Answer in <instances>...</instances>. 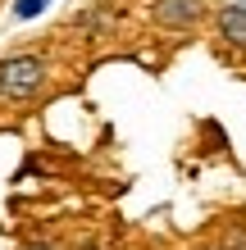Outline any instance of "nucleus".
Returning <instances> with one entry per match:
<instances>
[{"label":"nucleus","mask_w":246,"mask_h":250,"mask_svg":"<svg viewBox=\"0 0 246 250\" xmlns=\"http://www.w3.org/2000/svg\"><path fill=\"white\" fill-rule=\"evenodd\" d=\"M219 37L228 46H242L246 50V5H224L219 14Z\"/></svg>","instance_id":"nucleus-3"},{"label":"nucleus","mask_w":246,"mask_h":250,"mask_svg":"<svg viewBox=\"0 0 246 250\" xmlns=\"http://www.w3.org/2000/svg\"><path fill=\"white\" fill-rule=\"evenodd\" d=\"M155 23L164 27H192L201 14H205V0H155Z\"/></svg>","instance_id":"nucleus-2"},{"label":"nucleus","mask_w":246,"mask_h":250,"mask_svg":"<svg viewBox=\"0 0 246 250\" xmlns=\"http://www.w3.org/2000/svg\"><path fill=\"white\" fill-rule=\"evenodd\" d=\"M46 5H50V0H19V5H14V14H19V19H32V14H41Z\"/></svg>","instance_id":"nucleus-4"},{"label":"nucleus","mask_w":246,"mask_h":250,"mask_svg":"<svg viewBox=\"0 0 246 250\" xmlns=\"http://www.w3.org/2000/svg\"><path fill=\"white\" fill-rule=\"evenodd\" d=\"M41 82H46V64H41L37 55H9V60L0 64V96H9V100L37 96Z\"/></svg>","instance_id":"nucleus-1"},{"label":"nucleus","mask_w":246,"mask_h":250,"mask_svg":"<svg viewBox=\"0 0 246 250\" xmlns=\"http://www.w3.org/2000/svg\"><path fill=\"white\" fill-rule=\"evenodd\" d=\"M27 250H50V246H27Z\"/></svg>","instance_id":"nucleus-5"}]
</instances>
